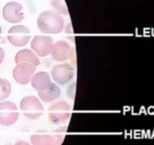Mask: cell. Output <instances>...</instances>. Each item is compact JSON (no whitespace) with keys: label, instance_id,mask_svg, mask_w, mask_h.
<instances>
[{"label":"cell","instance_id":"cell-1","mask_svg":"<svg viewBox=\"0 0 154 145\" xmlns=\"http://www.w3.org/2000/svg\"><path fill=\"white\" fill-rule=\"evenodd\" d=\"M37 26L42 33L46 34H58L64 28V20L58 12L45 11L39 14Z\"/></svg>","mask_w":154,"mask_h":145},{"label":"cell","instance_id":"cell-2","mask_svg":"<svg viewBox=\"0 0 154 145\" xmlns=\"http://www.w3.org/2000/svg\"><path fill=\"white\" fill-rule=\"evenodd\" d=\"M20 109L24 116L32 120L42 116L44 112V107L38 98L32 95L24 97L21 100Z\"/></svg>","mask_w":154,"mask_h":145},{"label":"cell","instance_id":"cell-3","mask_svg":"<svg viewBox=\"0 0 154 145\" xmlns=\"http://www.w3.org/2000/svg\"><path fill=\"white\" fill-rule=\"evenodd\" d=\"M72 107L66 101H58L49 107V119L53 123L65 122L70 118Z\"/></svg>","mask_w":154,"mask_h":145},{"label":"cell","instance_id":"cell-4","mask_svg":"<svg viewBox=\"0 0 154 145\" xmlns=\"http://www.w3.org/2000/svg\"><path fill=\"white\" fill-rule=\"evenodd\" d=\"M19 119V112L16 104L9 101L0 103V125L10 126Z\"/></svg>","mask_w":154,"mask_h":145},{"label":"cell","instance_id":"cell-5","mask_svg":"<svg viewBox=\"0 0 154 145\" xmlns=\"http://www.w3.org/2000/svg\"><path fill=\"white\" fill-rule=\"evenodd\" d=\"M30 39V31L26 26H14L11 27L8 32V39L9 42L14 46H24L29 42Z\"/></svg>","mask_w":154,"mask_h":145},{"label":"cell","instance_id":"cell-6","mask_svg":"<svg viewBox=\"0 0 154 145\" xmlns=\"http://www.w3.org/2000/svg\"><path fill=\"white\" fill-rule=\"evenodd\" d=\"M52 78L57 84L64 85L69 83L75 76V69L69 63L54 65L51 69Z\"/></svg>","mask_w":154,"mask_h":145},{"label":"cell","instance_id":"cell-7","mask_svg":"<svg viewBox=\"0 0 154 145\" xmlns=\"http://www.w3.org/2000/svg\"><path fill=\"white\" fill-rule=\"evenodd\" d=\"M36 70V66L29 63H20L17 64L13 70V77L15 81L21 85L29 83Z\"/></svg>","mask_w":154,"mask_h":145},{"label":"cell","instance_id":"cell-8","mask_svg":"<svg viewBox=\"0 0 154 145\" xmlns=\"http://www.w3.org/2000/svg\"><path fill=\"white\" fill-rule=\"evenodd\" d=\"M51 57L56 61H65L75 57V51L69 43L60 40L53 45Z\"/></svg>","mask_w":154,"mask_h":145},{"label":"cell","instance_id":"cell-9","mask_svg":"<svg viewBox=\"0 0 154 145\" xmlns=\"http://www.w3.org/2000/svg\"><path fill=\"white\" fill-rule=\"evenodd\" d=\"M54 40L50 36H35L31 42V48L39 57H46L51 54Z\"/></svg>","mask_w":154,"mask_h":145},{"label":"cell","instance_id":"cell-10","mask_svg":"<svg viewBox=\"0 0 154 145\" xmlns=\"http://www.w3.org/2000/svg\"><path fill=\"white\" fill-rule=\"evenodd\" d=\"M23 6L16 2L7 3L2 9L3 18L6 21L12 24H17L24 19V14L22 12Z\"/></svg>","mask_w":154,"mask_h":145},{"label":"cell","instance_id":"cell-11","mask_svg":"<svg viewBox=\"0 0 154 145\" xmlns=\"http://www.w3.org/2000/svg\"><path fill=\"white\" fill-rule=\"evenodd\" d=\"M32 145H60L63 137L50 134H35L30 137Z\"/></svg>","mask_w":154,"mask_h":145},{"label":"cell","instance_id":"cell-12","mask_svg":"<svg viewBox=\"0 0 154 145\" xmlns=\"http://www.w3.org/2000/svg\"><path fill=\"white\" fill-rule=\"evenodd\" d=\"M32 86L35 90L42 91L48 89L51 84V79L49 74L46 72H38L32 76L31 79Z\"/></svg>","mask_w":154,"mask_h":145},{"label":"cell","instance_id":"cell-13","mask_svg":"<svg viewBox=\"0 0 154 145\" xmlns=\"http://www.w3.org/2000/svg\"><path fill=\"white\" fill-rule=\"evenodd\" d=\"M15 63H29L34 64L35 66H38L40 64V60L37 54L29 49H23L18 51L15 55Z\"/></svg>","mask_w":154,"mask_h":145},{"label":"cell","instance_id":"cell-14","mask_svg":"<svg viewBox=\"0 0 154 145\" xmlns=\"http://www.w3.org/2000/svg\"><path fill=\"white\" fill-rule=\"evenodd\" d=\"M38 96L40 97L41 100L44 102H51L54 100L57 99L61 95L60 89L54 83L51 82V85L48 89L42 91H38Z\"/></svg>","mask_w":154,"mask_h":145},{"label":"cell","instance_id":"cell-15","mask_svg":"<svg viewBox=\"0 0 154 145\" xmlns=\"http://www.w3.org/2000/svg\"><path fill=\"white\" fill-rule=\"evenodd\" d=\"M11 93V85L7 79L0 78V101L8 98Z\"/></svg>","mask_w":154,"mask_h":145},{"label":"cell","instance_id":"cell-16","mask_svg":"<svg viewBox=\"0 0 154 145\" xmlns=\"http://www.w3.org/2000/svg\"><path fill=\"white\" fill-rule=\"evenodd\" d=\"M51 5L58 13L64 15H69V10L65 0H50Z\"/></svg>","mask_w":154,"mask_h":145},{"label":"cell","instance_id":"cell-17","mask_svg":"<svg viewBox=\"0 0 154 145\" xmlns=\"http://www.w3.org/2000/svg\"><path fill=\"white\" fill-rule=\"evenodd\" d=\"M75 82H74L73 84L70 85L69 86V89H68V95H69V98H72L74 99V97H75Z\"/></svg>","mask_w":154,"mask_h":145},{"label":"cell","instance_id":"cell-18","mask_svg":"<svg viewBox=\"0 0 154 145\" xmlns=\"http://www.w3.org/2000/svg\"><path fill=\"white\" fill-rule=\"evenodd\" d=\"M66 33L67 34H69V39H71V36H72V37H73V32H72V23L69 22V24H68L67 27H66Z\"/></svg>","mask_w":154,"mask_h":145},{"label":"cell","instance_id":"cell-19","mask_svg":"<svg viewBox=\"0 0 154 145\" xmlns=\"http://www.w3.org/2000/svg\"><path fill=\"white\" fill-rule=\"evenodd\" d=\"M4 57H5V51L3 48H2L0 47V64L2 63L3 60H4Z\"/></svg>","mask_w":154,"mask_h":145},{"label":"cell","instance_id":"cell-20","mask_svg":"<svg viewBox=\"0 0 154 145\" xmlns=\"http://www.w3.org/2000/svg\"><path fill=\"white\" fill-rule=\"evenodd\" d=\"M14 145H30L29 143H27L26 141H23V140H20V141L17 142Z\"/></svg>","mask_w":154,"mask_h":145},{"label":"cell","instance_id":"cell-21","mask_svg":"<svg viewBox=\"0 0 154 145\" xmlns=\"http://www.w3.org/2000/svg\"><path fill=\"white\" fill-rule=\"evenodd\" d=\"M2 33V27H0V39H1Z\"/></svg>","mask_w":154,"mask_h":145}]
</instances>
